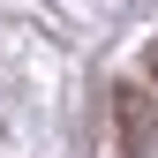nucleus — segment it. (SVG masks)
<instances>
[{
    "mask_svg": "<svg viewBox=\"0 0 158 158\" xmlns=\"http://www.w3.org/2000/svg\"><path fill=\"white\" fill-rule=\"evenodd\" d=\"M113 106H121V135H128L135 151H143V143H151V113H143V98H135V90H121Z\"/></svg>",
    "mask_w": 158,
    "mask_h": 158,
    "instance_id": "f257e3e1",
    "label": "nucleus"
},
{
    "mask_svg": "<svg viewBox=\"0 0 158 158\" xmlns=\"http://www.w3.org/2000/svg\"><path fill=\"white\" fill-rule=\"evenodd\" d=\"M143 68H151V83H158V45H151V53H143Z\"/></svg>",
    "mask_w": 158,
    "mask_h": 158,
    "instance_id": "f03ea898",
    "label": "nucleus"
}]
</instances>
